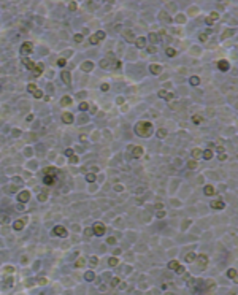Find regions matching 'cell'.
<instances>
[{
  "label": "cell",
  "instance_id": "6da1fadb",
  "mask_svg": "<svg viewBox=\"0 0 238 295\" xmlns=\"http://www.w3.org/2000/svg\"><path fill=\"white\" fill-rule=\"evenodd\" d=\"M153 132H154V127H153L151 122H148V121H140V122L135 125V133L138 137L148 138V137L153 135Z\"/></svg>",
  "mask_w": 238,
  "mask_h": 295
},
{
  "label": "cell",
  "instance_id": "7a4b0ae2",
  "mask_svg": "<svg viewBox=\"0 0 238 295\" xmlns=\"http://www.w3.org/2000/svg\"><path fill=\"white\" fill-rule=\"evenodd\" d=\"M103 38H105V32H103V30H98V32H95L94 35L89 37V43L90 45H98Z\"/></svg>",
  "mask_w": 238,
  "mask_h": 295
},
{
  "label": "cell",
  "instance_id": "3957f363",
  "mask_svg": "<svg viewBox=\"0 0 238 295\" xmlns=\"http://www.w3.org/2000/svg\"><path fill=\"white\" fill-rule=\"evenodd\" d=\"M32 43L30 41H25V43H22L21 45V49H19V53L22 54V57H29V54H32Z\"/></svg>",
  "mask_w": 238,
  "mask_h": 295
},
{
  "label": "cell",
  "instance_id": "277c9868",
  "mask_svg": "<svg viewBox=\"0 0 238 295\" xmlns=\"http://www.w3.org/2000/svg\"><path fill=\"white\" fill-rule=\"evenodd\" d=\"M129 151H130L133 159H140L143 155V148L141 146H129Z\"/></svg>",
  "mask_w": 238,
  "mask_h": 295
},
{
  "label": "cell",
  "instance_id": "5b68a950",
  "mask_svg": "<svg viewBox=\"0 0 238 295\" xmlns=\"http://www.w3.org/2000/svg\"><path fill=\"white\" fill-rule=\"evenodd\" d=\"M105 225H103L102 222H95L94 224V227H92V232H94V235H97V236H102L103 233H105Z\"/></svg>",
  "mask_w": 238,
  "mask_h": 295
},
{
  "label": "cell",
  "instance_id": "8992f818",
  "mask_svg": "<svg viewBox=\"0 0 238 295\" xmlns=\"http://www.w3.org/2000/svg\"><path fill=\"white\" fill-rule=\"evenodd\" d=\"M53 233H54L56 236H60V238H65V236L68 235L67 228H65V227H62V225H56V227L53 228Z\"/></svg>",
  "mask_w": 238,
  "mask_h": 295
},
{
  "label": "cell",
  "instance_id": "52a82bcc",
  "mask_svg": "<svg viewBox=\"0 0 238 295\" xmlns=\"http://www.w3.org/2000/svg\"><path fill=\"white\" fill-rule=\"evenodd\" d=\"M30 200V192L29 190H21L18 194V202L19 203H27Z\"/></svg>",
  "mask_w": 238,
  "mask_h": 295
},
{
  "label": "cell",
  "instance_id": "ba28073f",
  "mask_svg": "<svg viewBox=\"0 0 238 295\" xmlns=\"http://www.w3.org/2000/svg\"><path fill=\"white\" fill-rule=\"evenodd\" d=\"M56 181H57V176L56 175H45L43 176V183H45V186H54Z\"/></svg>",
  "mask_w": 238,
  "mask_h": 295
},
{
  "label": "cell",
  "instance_id": "9c48e42d",
  "mask_svg": "<svg viewBox=\"0 0 238 295\" xmlns=\"http://www.w3.org/2000/svg\"><path fill=\"white\" fill-rule=\"evenodd\" d=\"M111 65H114V60L111 56H108L106 59H102L100 60V67L102 68H111Z\"/></svg>",
  "mask_w": 238,
  "mask_h": 295
},
{
  "label": "cell",
  "instance_id": "30bf717a",
  "mask_svg": "<svg viewBox=\"0 0 238 295\" xmlns=\"http://www.w3.org/2000/svg\"><path fill=\"white\" fill-rule=\"evenodd\" d=\"M216 65H218V68H219L221 72H227L229 68H230V64H229V60H226V59L219 60V62L216 64Z\"/></svg>",
  "mask_w": 238,
  "mask_h": 295
},
{
  "label": "cell",
  "instance_id": "8fae6325",
  "mask_svg": "<svg viewBox=\"0 0 238 295\" xmlns=\"http://www.w3.org/2000/svg\"><path fill=\"white\" fill-rule=\"evenodd\" d=\"M24 225H25V218H22V219H18V221H14V222H13V228H14V230H22V228H24Z\"/></svg>",
  "mask_w": 238,
  "mask_h": 295
},
{
  "label": "cell",
  "instance_id": "7c38bea8",
  "mask_svg": "<svg viewBox=\"0 0 238 295\" xmlns=\"http://www.w3.org/2000/svg\"><path fill=\"white\" fill-rule=\"evenodd\" d=\"M22 65L27 68V70H33V68H35V62L30 60L29 57H22Z\"/></svg>",
  "mask_w": 238,
  "mask_h": 295
},
{
  "label": "cell",
  "instance_id": "4fadbf2b",
  "mask_svg": "<svg viewBox=\"0 0 238 295\" xmlns=\"http://www.w3.org/2000/svg\"><path fill=\"white\" fill-rule=\"evenodd\" d=\"M190 154H192V160H198V159H202V157H203V151H202V149H198V148H194Z\"/></svg>",
  "mask_w": 238,
  "mask_h": 295
},
{
  "label": "cell",
  "instance_id": "5bb4252c",
  "mask_svg": "<svg viewBox=\"0 0 238 295\" xmlns=\"http://www.w3.org/2000/svg\"><path fill=\"white\" fill-rule=\"evenodd\" d=\"M81 70L83 72H92L94 70V64L90 62V60H86V62L81 64Z\"/></svg>",
  "mask_w": 238,
  "mask_h": 295
},
{
  "label": "cell",
  "instance_id": "9a60e30c",
  "mask_svg": "<svg viewBox=\"0 0 238 295\" xmlns=\"http://www.w3.org/2000/svg\"><path fill=\"white\" fill-rule=\"evenodd\" d=\"M60 78H62L64 84L70 86V83H72V76H70V73H68V72H64V70H62V73H60Z\"/></svg>",
  "mask_w": 238,
  "mask_h": 295
},
{
  "label": "cell",
  "instance_id": "2e32d148",
  "mask_svg": "<svg viewBox=\"0 0 238 295\" xmlns=\"http://www.w3.org/2000/svg\"><path fill=\"white\" fill-rule=\"evenodd\" d=\"M149 72L153 73V75H159V73L162 72V67L159 64H151L149 65Z\"/></svg>",
  "mask_w": 238,
  "mask_h": 295
},
{
  "label": "cell",
  "instance_id": "e0dca14e",
  "mask_svg": "<svg viewBox=\"0 0 238 295\" xmlns=\"http://www.w3.org/2000/svg\"><path fill=\"white\" fill-rule=\"evenodd\" d=\"M43 70H45V65H43L41 62H38V64H35V68H33V75H35V76H40L41 73H43Z\"/></svg>",
  "mask_w": 238,
  "mask_h": 295
},
{
  "label": "cell",
  "instance_id": "ac0fdd59",
  "mask_svg": "<svg viewBox=\"0 0 238 295\" xmlns=\"http://www.w3.org/2000/svg\"><path fill=\"white\" fill-rule=\"evenodd\" d=\"M218 19H219V14H218V13H211V14H210L205 21H206V24H208V25H211V24H214Z\"/></svg>",
  "mask_w": 238,
  "mask_h": 295
},
{
  "label": "cell",
  "instance_id": "d6986e66",
  "mask_svg": "<svg viewBox=\"0 0 238 295\" xmlns=\"http://www.w3.org/2000/svg\"><path fill=\"white\" fill-rule=\"evenodd\" d=\"M135 46L138 49H143L146 46V38L145 37H140V38H135Z\"/></svg>",
  "mask_w": 238,
  "mask_h": 295
},
{
  "label": "cell",
  "instance_id": "ffe728a7",
  "mask_svg": "<svg viewBox=\"0 0 238 295\" xmlns=\"http://www.w3.org/2000/svg\"><path fill=\"white\" fill-rule=\"evenodd\" d=\"M159 97H160V98H165V100H171L175 95H173L171 92H168V90H159Z\"/></svg>",
  "mask_w": 238,
  "mask_h": 295
},
{
  "label": "cell",
  "instance_id": "44dd1931",
  "mask_svg": "<svg viewBox=\"0 0 238 295\" xmlns=\"http://www.w3.org/2000/svg\"><path fill=\"white\" fill-rule=\"evenodd\" d=\"M62 121L65 124H73V121H75V119H73L72 113H64V114H62Z\"/></svg>",
  "mask_w": 238,
  "mask_h": 295
},
{
  "label": "cell",
  "instance_id": "7402d4cb",
  "mask_svg": "<svg viewBox=\"0 0 238 295\" xmlns=\"http://www.w3.org/2000/svg\"><path fill=\"white\" fill-rule=\"evenodd\" d=\"M224 206H226V205H224V202L221 200V198H219V200L211 202V208H214V210H224Z\"/></svg>",
  "mask_w": 238,
  "mask_h": 295
},
{
  "label": "cell",
  "instance_id": "603a6c76",
  "mask_svg": "<svg viewBox=\"0 0 238 295\" xmlns=\"http://www.w3.org/2000/svg\"><path fill=\"white\" fill-rule=\"evenodd\" d=\"M124 37H125V40H129V43H135V35H133L132 30H127V32H124Z\"/></svg>",
  "mask_w": 238,
  "mask_h": 295
},
{
  "label": "cell",
  "instance_id": "cb8c5ba5",
  "mask_svg": "<svg viewBox=\"0 0 238 295\" xmlns=\"http://www.w3.org/2000/svg\"><path fill=\"white\" fill-rule=\"evenodd\" d=\"M60 105H62V106H68V105H72V98L68 97V95L62 97V98H60Z\"/></svg>",
  "mask_w": 238,
  "mask_h": 295
},
{
  "label": "cell",
  "instance_id": "d4e9b609",
  "mask_svg": "<svg viewBox=\"0 0 238 295\" xmlns=\"http://www.w3.org/2000/svg\"><path fill=\"white\" fill-rule=\"evenodd\" d=\"M216 192H214V187L213 186H205V195H208V197H211V195H214Z\"/></svg>",
  "mask_w": 238,
  "mask_h": 295
},
{
  "label": "cell",
  "instance_id": "484cf974",
  "mask_svg": "<svg viewBox=\"0 0 238 295\" xmlns=\"http://www.w3.org/2000/svg\"><path fill=\"white\" fill-rule=\"evenodd\" d=\"M203 159H205V160H211V159H213V151H211V149H205V151H203Z\"/></svg>",
  "mask_w": 238,
  "mask_h": 295
},
{
  "label": "cell",
  "instance_id": "4316f807",
  "mask_svg": "<svg viewBox=\"0 0 238 295\" xmlns=\"http://www.w3.org/2000/svg\"><path fill=\"white\" fill-rule=\"evenodd\" d=\"M149 40H151V43H154V45H156V43H159V35L156 32H151L149 33Z\"/></svg>",
  "mask_w": 238,
  "mask_h": 295
},
{
  "label": "cell",
  "instance_id": "83f0119b",
  "mask_svg": "<svg viewBox=\"0 0 238 295\" xmlns=\"http://www.w3.org/2000/svg\"><path fill=\"white\" fill-rule=\"evenodd\" d=\"M192 122H194V124H202V122H203V118H202L200 114H194V116H192Z\"/></svg>",
  "mask_w": 238,
  "mask_h": 295
},
{
  "label": "cell",
  "instance_id": "f1b7e54d",
  "mask_svg": "<svg viewBox=\"0 0 238 295\" xmlns=\"http://www.w3.org/2000/svg\"><path fill=\"white\" fill-rule=\"evenodd\" d=\"M165 53H167V56H168V57H175V56L178 54V53H176V49H175V48H167V51H165Z\"/></svg>",
  "mask_w": 238,
  "mask_h": 295
},
{
  "label": "cell",
  "instance_id": "f546056e",
  "mask_svg": "<svg viewBox=\"0 0 238 295\" xmlns=\"http://www.w3.org/2000/svg\"><path fill=\"white\" fill-rule=\"evenodd\" d=\"M189 83L192 84V86H198V84H200V78H198V76H190Z\"/></svg>",
  "mask_w": 238,
  "mask_h": 295
},
{
  "label": "cell",
  "instance_id": "4dcf8cb0",
  "mask_svg": "<svg viewBox=\"0 0 238 295\" xmlns=\"http://www.w3.org/2000/svg\"><path fill=\"white\" fill-rule=\"evenodd\" d=\"M86 181H87V183H94V181H95V175H94V173H86Z\"/></svg>",
  "mask_w": 238,
  "mask_h": 295
},
{
  "label": "cell",
  "instance_id": "1f68e13d",
  "mask_svg": "<svg viewBox=\"0 0 238 295\" xmlns=\"http://www.w3.org/2000/svg\"><path fill=\"white\" fill-rule=\"evenodd\" d=\"M45 175H56V168L54 167H46L45 168Z\"/></svg>",
  "mask_w": 238,
  "mask_h": 295
},
{
  "label": "cell",
  "instance_id": "d6a6232c",
  "mask_svg": "<svg viewBox=\"0 0 238 295\" xmlns=\"http://www.w3.org/2000/svg\"><path fill=\"white\" fill-rule=\"evenodd\" d=\"M187 167H189V170H195V168H197V162H195V160H189Z\"/></svg>",
  "mask_w": 238,
  "mask_h": 295
},
{
  "label": "cell",
  "instance_id": "836d02e7",
  "mask_svg": "<svg viewBox=\"0 0 238 295\" xmlns=\"http://www.w3.org/2000/svg\"><path fill=\"white\" fill-rule=\"evenodd\" d=\"M168 267H170V268H173V270L176 271V270L179 268V263H178V262H175V260H171V262L168 263Z\"/></svg>",
  "mask_w": 238,
  "mask_h": 295
},
{
  "label": "cell",
  "instance_id": "e575fe53",
  "mask_svg": "<svg viewBox=\"0 0 238 295\" xmlns=\"http://www.w3.org/2000/svg\"><path fill=\"white\" fill-rule=\"evenodd\" d=\"M10 222V218H8L6 214H2L0 216V224H8Z\"/></svg>",
  "mask_w": 238,
  "mask_h": 295
},
{
  "label": "cell",
  "instance_id": "d590c367",
  "mask_svg": "<svg viewBox=\"0 0 238 295\" xmlns=\"http://www.w3.org/2000/svg\"><path fill=\"white\" fill-rule=\"evenodd\" d=\"M27 90H29V92H32V94H35V92H37V86L33 84V83H30V84L27 86Z\"/></svg>",
  "mask_w": 238,
  "mask_h": 295
},
{
  "label": "cell",
  "instance_id": "8d00e7d4",
  "mask_svg": "<svg viewBox=\"0 0 238 295\" xmlns=\"http://www.w3.org/2000/svg\"><path fill=\"white\" fill-rule=\"evenodd\" d=\"M79 110H81V111L89 110V103H87V102H81V103H79Z\"/></svg>",
  "mask_w": 238,
  "mask_h": 295
},
{
  "label": "cell",
  "instance_id": "74e56055",
  "mask_svg": "<svg viewBox=\"0 0 238 295\" xmlns=\"http://www.w3.org/2000/svg\"><path fill=\"white\" fill-rule=\"evenodd\" d=\"M157 137H159V138H165V137H167V130H163V129L157 130Z\"/></svg>",
  "mask_w": 238,
  "mask_h": 295
},
{
  "label": "cell",
  "instance_id": "f35d334b",
  "mask_svg": "<svg viewBox=\"0 0 238 295\" xmlns=\"http://www.w3.org/2000/svg\"><path fill=\"white\" fill-rule=\"evenodd\" d=\"M57 65H59V67H62V68H64V67H65V65H67V59H65V57L59 59V60H57Z\"/></svg>",
  "mask_w": 238,
  "mask_h": 295
},
{
  "label": "cell",
  "instance_id": "ab89813d",
  "mask_svg": "<svg viewBox=\"0 0 238 295\" xmlns=\"http://www.w3.org/2000/svg\"><path fill=\"white\" fill-rule=\"evenodd\" d=\"M194 260H195V254L190 252V254L186 255V262H194Z\"/></svg>",
  "mask_w": 238,
  "mask_h": 295
},
{
  "label": "cell",
  "instance_id": "60d3db41",
  "mask_svg": "<svg viewBox=\"0 0 238 295\" xmlns=\"http://www.w3.org/2000/svg\"><path fill=\"white\" fill-rule=\"evenodd\" d=\"M73 40H75L76 43H81L83 41V33H76V35L73 37Z\"/></svg>",
  "mask_w": 238,
  "mask_h": 295
},
{
  "label": "cell",
  "instance_id": "b9f144b4",
  "mask_svg": "<svg viewBox=\"0 0 238 295\" xmlns=\"http://www.w3.org/2000/svg\"><path fill=\"white\" fill-rule=\"evenodd\" d=\"M32 95H33L35 98H43V97H45V95H43V92H41L40 89H37V92H35V94H32Z\"/></svg>",
  "mask_w": 238,
  "mask_h": 295
},
{
  "label": "cell",
  "instance_id": "7bdbcfd3",
  "mask_svg": "<svg viewBox=\"0 0 238 295\" xmlns=\"http://www.w3.org/2000/svg\"><path fill=\"white\" fill-rule=\"evenodd\" d=\"M84 278H86L87 281H92V279H94V273H92V271H87V273L84 275Z\"/></svg>",
  "mask_w": 238,
  "mask_h": 295
},
{
  "label": "cell",
  "instance_id": "ee69618b",
  "mask_svg": "<svg viewBox=\"0 0 238 295\" xmlns=\"http://www.w3.org/2000/svg\"><path fill=\"white\" fill-rule=\"evenodd\" d=\"M68 8H70L72 11H75L76 8H78V3H76V2H70V5H68Z\"/></svg>",
  "mask_w": 238,
  "mask_h": 295
},
{
  "label": "cell",
  "instance_id": "f6af8a7d",
  "mask_svg": "<svg viewBox=\"0 0 238 295\" xmlns=\"http://www.w3.org/2000/svg\"><path fill=\"white\" fill-rule=\"evenodd\" d=\"M148 53H149V54L157 53V48H156V46H149V48H148Z\"/></svg>",
  "mask_w": 238,
  "mask_h": 295
},
{
  "label": "cell",
  "instance_id": "bcb514c9",
  "mask_svg": "<svg viewBox=\"0 0 238 295\" xmlns=\"http://www.w3.org/2000/svg\"><path fill=\"white\" fill-rule=\"evenodd\" d=\"M198 38H200V41H206V40H208V35H206V33H200Z\"/></svg>",
  "mask_w": 238,
  "mask_h": 295
},
{
  "label": "cell",
  "instance_id": "7dc6e473",
  "mask_svg": "<svg viewBox=\"0 0 238 295\" xmlns=\"http://www.w3.org/2000/svg\"><path fill=\"white\" fill-rule=\"evenodd\" d=\"M46 198H48V195H46V194H40V195H38V200H40V202H45Z\"/></svg>",
  "mask_w": 238,
  "mask_h": 295
},
{
  "label": "cell",
  "instance_id": "c3c4849f",
  "mask_svg": "<svg viewBox=\"0 0 238 295\" xmlns=\"http://www.w3.org/2000/svg\"><path fill=\"white\" fill-rule=\"evenodd\" d=\"M37 283H38V284H40V286H45V284L48 283V281H46V278H40V279H38V281H37Z\"/></svg>",
  "mask_w": 238,
  "mask_h": 295
},
{
  "label": "cell",
  "instance_id": "681fc988",
  "mask_svg": "<svg viewBox=\"0 0 238 295\" xmlns=\"http://www.w3.org/2000/svg\"><path fill=\"white\" fill-rule=\"evenodd\" d=\"M11 284H13V278H8V279L5 281V287H10Z\"/></svg>",
  "mask_w": 238,
  "mask_h": 295
},
{
  "label": "cell",
  "instance_id": "f907efd6",
  "mask_svg": "<svg viewBox=\"0 0 238 295\" xmlns=\"http://www.w3.org/2000/svg\"><path fill=\"white\" fill-rule=\"evenodd\" d=\"M218 159H219V160H226V159H227V154H226V152H221V154L218 155Z\"/></svg>",
  "mask_w": 238,
  "mask_h": 295
},
{
  "label": "cell",
  "instance_id": "816d5d0a",
  "mask_svg": "<svg viewBox=\"0 0 238 295\" xmlns=\"http://www.w3.org/2000/svg\"><path fill=\"white\" fill-rule=\"evenodd\" d=\"M76 162H78V155H75V154H73L72 157H70V163H76Z\"/></svg>",
  "mask_w": 238,
  "mask_h": 295
},
{
  "label": "cell",
  "instance_id": "f5cc1de1",
  "mask_svg": "<svg viewBox=\"0 0 238 295\" xmlns=\"http://www.w3.org/2000/svg\"><path fill=\"white\" fill-rule=\"evenodd\" d=\"M116 263H118V259H116V257H113V259H110V265H111V267H114V265H116Z\"/></svg>",
  "mask_w": 238,
  "mask_h": 295
},
{
  "label": "cell",
  "instance_id": "db71d44e",
  "mask_svg": "<svg viewBox=\"0 0 238 295\" xmlns=\"http://www.w3.org/2000/svg\"><path fill=\"white\" fill-rule=\"evenodd\" d=\"M65 155L72 157V155H73V149H70V148H68V149H65Z\"/></svg>",
  "mask_w": 238,
  "mask_h": 295
},
{
  "label": "cell",
  "instance_id": "11a10c76",
  "mask_svg": "<svg viewBox=\"0 0 238 295\" xmlns=\"http://www.w3.org/2000/svg\"><path fill=\"white\" fill-rule=\"evenodd\" d=\"M100 89H102V90H108V89H110V84H106V83H103V84L100 86Z\"/></svg>",
  "mask_w": 238,
  "mask_h": 295
},
{
  "label": "cell",
  "instance_id": "9f6ffc18",
  "mask_svg": "<svg viewBox=\"0 0 238 295\" xmlns=\"http://www.w3.org/2000/svg\"><path fill=\"white\" fill-rule=\"evenodd\" d=\"M13 181H14V183H16V184H21V183H22V181H21V178H19V176H14V178H13Z\"/></svg>",
  "mask_w": 238,
  "mask_h": 295
},
{
  "label": "cell",
  "instance_id": "6f0895ef",
  "mask_svg": "<svg viewBox=\"0 0 238 295\" xmlns=\"http://www.w3.org/2000/svg\"><path fill=\"white\" fill-rule=\"evenodd\" d=\"M83 265H84V259H79L76 262V267H83Z\"/></svg>",
  "mask_w": 238,
  "mask_h": 295
},
{
  "label": "cell",
  "instance_id": "680465c9",
  "mask_svg": "<svg viewBox=\"0 0 238 295\" xmlns=\"http://www.w3.org/2000/svg\"><path fill=\"white\" fill-rule=\"evenodd\" d=\"M86 235H87V236H90V235H94V232H92V228H87V230H86Z\"/></svg>",
  "mask_w": 238,
  "mask_h": 295
},
{
  "label": "cell",
  "instance_id": "91938a15",
  "mask_svg": "<svg viewBox=\"0 0 238 295\" xmlns=\"http://www.w3.org/2000/svg\"><path fill=\"white\" fill-rule=\"evenodd\" d=\"M118 283H119V279H118V278H114V279L111 281V286H118Z\"/></svg>",
  "mask_w": 238,
  "mask_h": 295
},
{
  "label": "cell",
  "instance_id": "94428289",
  "mask_svg": "<svg viewBox=\"0 0 238 295\" xmlns=\"http://www.w3.org/2000/svg\"><path fill=\"white\" fill-rule=\"evenodd\" d=\"M163 216H165V211H159L157 213V218H163Z\"/></svg>",
  "mask_w": 238,
  "mask_h": 295
},
{
  "label": "cell",
  "instance_id": "6125c7cd",
  "mask_svg": "<svg viewBox=\"0 0 238 295\" xmlns=\"http://www.w3.org/2000/svg\"><path fill=\"white\" fill-rule=\"evenodd\" d=\"M90 263H92V265H97V259H95V257H90Z\"/></svg>",
  "mask_w": 238,
  "mask_h": 295
},
{
  "label": "cell",
  "instance_id": "be15d7a7",
  "mask_svg": "<svg viewBox=\"0 0 238 295\" xmlns=\"http://www.w3.org/2000/svg\"><path fill=\"white\" fill-rule=\"evenodd\" d=\"M5 270H6L8 273H11V271H14V268H11V267H6V268H5Z\"/></svg>",
  "mask_w": 238,
  "mask_h": 295
},
{
  "label": "cell",
  "instance_id": "e7e4bbea",
  "mask_svg": "<svg viewBox=\"0 0 238 295\" xmlns=\"http://www.w3.org/2000/svg\"><path fill=\"white\" fill-rule=\"evenodd\" d=\"M116 240H114V238H108V243H110V244H113V243H114Z\"/></svg>",
  "mask_w": 238,
  "mask_h": 295
},
{
  "label": "cell",
  "instance_id": "03108f58",
  "mask_svg": "<svg viewBox=\"0 0 238 295\" xmlns=\"http://www.w3.org/2000/svg\"><path fill=\"white\" fill-rule=\"evenodd\" d=\"M121 67H122V64H121L119 60H118V62H116V68H121Z\"/></svg>",
  "mask_w": 238,
  "mask_h": 295
}]
</instances>
